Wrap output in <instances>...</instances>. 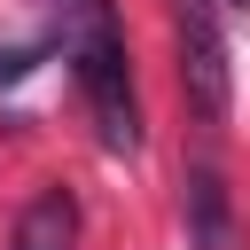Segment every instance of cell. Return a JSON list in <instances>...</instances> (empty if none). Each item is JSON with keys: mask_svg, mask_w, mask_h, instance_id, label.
Instances as JSON below:
<instances>
[{"mask_svg": "<svg viewBox=\"0 0 250 250\" xmlns=\"http://www.w3.org/2000/svg\"><path fill=\"white\" fill-rule=\"evenodd\" d=\"M62 62H70V78H78V102H86V117H94V141H102L109 156H133V148H141V94H133L125 23L70 39Z\"/></svg>", "mask_w": 250, "mask_h": 250, "instance_id": "cell-1", "label": "cell"}, {"mask_svg": "<svg viewBox=\"0 0 250 250\" xmlns=\"http://www.w3.org/2000/svg\"><path fill=\"white\" fill-rule=\"evenodd\" d=\"M8 250H78V195H70V188H39V195L16 211Z\"/></svg>", "mask_w": 250, "mask_h": 250, "instance_id": "cell-4", "label": "cell"}, {"mask_svg": "<svg viewBox=\"0 0 250 250\" xmlns=\"http://www.w3.org/2000/svg\"><path fill=\"white\" fill-rule=\"evenodd\" d=\"M39 55H47V39H16V47H0V94L23 86V78L39 70Z\"/></svg>", "mask_w": 250, "mask_h": 250, "instance_id": "cell-5", "label": "cell"}, {"mask_svg": "<svg viewBox=\"0 0 250 250\" xmlns=\"http://www.w3.org/2000/svg\"><path fill=\"white\" fill-rule=\"evenodd\" d=\"M164 8H172V55H180V94H188L195 125H227V109H234V62H227L219 0H164Z\"/></svg>", "mask_w": 250, "mask_h": 250, "instance_id": "cell-2", "label": "cell"}, {"mask_svg": "<svg viewBox=\"0 0 250 250\" xmlns=\"http://www.w3.org/2000/svg\"><path fill=\"white\" fill-rule=\"evenodd\" d=\"M180 188H188V250H250V227H242V211L227 195V172L211 156H195Z\"/></svg>", "mask_w": 250, "mask_h": 250, "instance_id": "cell-3", "label": "cell"}]
</instances>
